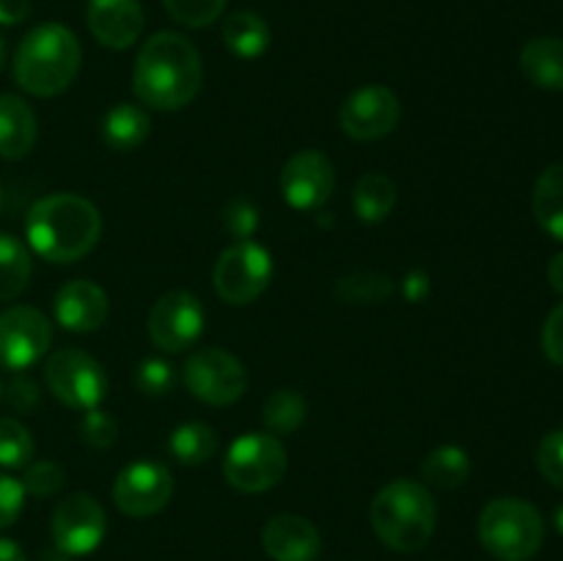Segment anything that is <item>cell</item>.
Wrapping results in <instances>:
<instances>
[{"mask_svg": "<svg viewBox=\"0 0 563 561\" xmlns=\"http://www.w3.org/2000/svg\"><path fill=\"white\" fill-rule=\"evenodd\" d=\"M262 544L273 561H317L322 534L302 515H275L264 526Z\"/></svg>", "mask_w": 563, "mask_h": 561, "instance_id": "18", "label": "cell"}, {"mask_svg": "<svg viewBox=\"0 0 563 561\" xmlns=\"http://www.w3.org/2000/svg\"><path fill=\"white\" fill-rule=\"evenodd\" d=\"M542 346L550 363L563 369V302L548 314V322L542 328Z\"/></svg>", "mask_w": 563, "mask_h": 561, "instance_id": "39", "label": "cell"}, {"mask_svg": "<svg viewBox=\"0 0 563 561\" xmlns=\"http://www.w3.org/2000/svg\"><path fill=\"white\" fill-rule=\"evenodd\" d=\"M396 207V182L383 170H368L352 187V209L363 223H383Z\"/></svg>", "mask_w": 563, "mask_h": 561, "instance_id": "23", "label": "cell"}, {"mask_svg": "<svg viewBox=\"0 0 563 561\" xmlns=\"http://www.w3.org/2000/svg\"><path fill=\"white\" fill-rule=\"evenodd\" d=\"M148 132H152V119L141 105L119 102L102 119V138L113 152H132L143 146Z\"/></svg>", "mask_w": 563, "mask_h": 561, "instance_id": "22", "label": "cell"}, {"mask_svg": "<svg viewBox=\"0 0 563 561\" xmlns=\"http://www.w3.org/2000/svg\"><path fill=\"white\" fill-rule=\"evenodd\" d=\"M0 561H27V556L14 539H0Z\"/></svg>", "mask_w": 563, "mask_h": 561, "instance_id": "43", "label": "cell"}, {"mask_svg": "<svg viewBox=\"0 0 563 561\" xmlns=\"http://www.w3.org/2000/svg\"><path fill=\"white\" fill-rule=\"evenodd\" d=\"M421 476L427 479L429 487L456 490L471 476V454L462 446L445 443L429 451L421 462Z\"/></svg>", "mask_w": 563, "mask_h": 561, "instance_id": "25", "label": "cell"}, {"mask_svg": "<svg viewBox=\"0 0 563 561\" xmlns=\"http://www.w3.org/2000/svg\"><path fill=\"white\" fill-rule=\"evenodd\" d=\"M478 542L498 561H531L544 542V520L522 498H495L478 515Z\"/></svg>", "mask_w": 563, "mask_h": 561, "instance_id": "5", "label": "cell"}, {"mask_svg": "<svg viewBox=\"0 0 563 561\" xmlns=\"http://www.w3.org/2000/svg\"><path fill=\"white\" fill-rule=\"evenodd\" d=\"M53 311L64 330H71V333H93V330L102 328L110 317L108 292L86 278L66 280V284L55 292Z\"/></svg>", "mask_w": 563, "mask_h": 561, "instance_id": "16", "label": "cell"}, {"mask_svg": "<svg viewBox=\"0 0 563 561\" xmlns=\"http://www.w3.org/2000/svg\"><path fill=\"white\" fill-rule=\"evenodd\" d=\"M64 484H66L64 468H60L58 462H49V460L31 462L25 471V479H22L25 493L38 495V498H49V495L58 493Z\"/></svg>", "mask_w": 563, "mask_h": 561, "instance_id": "34", "label": "cell"}, {"mask_svg": "<svg viewBox=\"0 0 563 561\" xmlns=\"http://www.w3.org/2000/svg\"><path fill=\"white\" fill-rule=\"evenodd\" d=\"M539 473L548 479L553 487L563 490V429H553L542 438L537 449Z\"/></svg>", "mask_w": 563, "mask_h": 561, "instance_id": "35", "label": "cell"}, {"mask_svg": "<svg viewBox=\"0 0 563 561\" xmlns=\"http://www.w3.org/2000/svg\"><path fill=\"white\" fill-rule=\"evenodd\" d=\"M203 324V306L196 295L185 289L165 292L157 297L146 319L148 339L163 352H185L201 339Z\"/></svg>", "mask_w": 563, "mask_h": 561, "instance_id": "11", "label": "cell"}, {"mask_svg": "<svg viewBox=\"0 0 563 561\" xmlns=\"http://www.w3.org/2000/svg\"><path fill=\"white\" fill-rule=\"evenodd\" d=\"M163 6L185 28H209L225 11V0H163Z\"/></svg>", "mask_w": 563, "mask_h": 561, "instance_id": "31", "label": "cell"}, {"mask_svg": "<svg viewBox=\"0 0 563 561\" xmlns=\"http://www.w3.org/2000/svg\"><path fill=\"white\" fill-rule=\"evenodd\" d=\"M53 542L64 556H88L102 544L108 517L99 501L88 493L66 495L53 512Z\"/></svg>", "mask_w": 563, "mask_h": 561, "instance_id": "12", "label": "cell"}, {"mask_svg": "<svg viewBox=\"0 0 563 561\" xmlns=\"http://www.w3.org/2000/svg\"><path fill=\"white\" fill-rule=\"evenodd\" d=\"M82 47L75 33L60 22H42L22 36L14 53V80L25 94L49 99L77 80Z\"/></svg>", "mask_w": 563, "mask_h": 561, "instance_id": "3", "label": "cell"}, {"mask_svg": "<svg viewBox=\"0 0 563 561\" xmlns=\"http://www.w3.org/2000/svg\"><path fill=\"white\" fill-rule=\"evenodd\" d=\"M548 278H550V286H553V289L559 292V295H563V251L555 253V256L550 258Z\"/></svg>", "mask_w": 563, "mask_h": 561, "instance_id": "42", "label": "cell"}, {"mask_svg": "<svg viewBox=\"0 0 563 561\" xmlns=\"http://www.w3.org/2000/svg\"><path fill=\"white\" fill-rule=\"evenodd\" d=\"M5 58H9V50H5V38L0 36V72H3V66H5Z\"/></svg>", "mask_w": 563, "mask_h": 561, "instance_id": "45", "label": "cell"}, {"mask_svg": "<svg viewBox=\"0 0 563 561\" xmlns=\"http://www.w3.org/2000/svg\"><path fill=\"white\" fill-rule=\"evenodd\" d=\"M31 14V0H0V25H20Z\"/></svg>", "mask_w": 563, "mask_h": 561, "instance_id": "41", "label": "cell"}, {"mask_svg": "<svg viewBox=\"0 0 563 561\" xmlns=\"http://www.w3.org/2000/svg\"><path fill=\"white\" fill-rule=\"evenodd\" d=\"M308 402L300 391L280 388L273 391L264 402V427L273 435H295L306 424Z\"/></svg>", "mask_w": 563, "mask_h": 561, "instance_id": "28", "label": "cell"}, {"mask_svg": "<svg viewBox=\"0 0 563 561\" xmlns=\"http://www.w3.org/2000/svg\"><path fill=\"white\" fill-rule=\"evenodd\" d=\"M368 517L379 542L396 553H416L427 548L438 528V504L427 484L394 479L374 495Z\"/></svg>", "mask_w": 563, "mask_h": 561, "instance_id": "4", "label": "cell"}, {"mask_svg": "<svg viewBox=\"0 0 563 561\" xmlns=\"http://www.w3.org/2000/svg\"><path fill=\"white\" fill-rule=\"evenodd\" d=\"M533 215L550 237L563 242V160L539 174L533 187Z\"/></svg>", "mask_w": 563, "mask_h": 561, "instance_id": "24", "label": "cell"}, {"mask_svg": "<svg viewBox=\"0 0 563 561\" xmlns=\"http://www.w3.org/2000/svg\"><path fill=\"white\" fill-rule=\"evenodd\" d=\"M86 20L91 36L108 50L132 47L146 22L137 0H88Z\"/></svg>", "mask_w": 563, "mask_h": 561, "instance_id": "17", "label": "cell"}, {"mask_svg": "<svg viewBox=\"0 0 563 561\" xmlns=\"http://www.w3.org/2000/svg\"><path fill=\"white\" fill-rule=\"evenodd\" d=\"M3 399L9 402V407L22 416H31L38 405H42V391L33 383L31 377H14L3 388Z\"/></svg>", "mask_w": 563, "mask_h": 561, "instance_id": "37", "label": "cell"}, {"mask_svg": "<svg viewBox=\"0 0 563 561\" xmlns=\"http://www.w3.org/2000/svg\"><path fill=\"white\" fill-rule=\"evenodd\" d=\"M223 42L231 55L242 61L262 58L273 42L267 20L258 16L256 11H234L223 20Z\"/></svg>", "mask_w": 563, "mask_h": 561, "instance_id": "21", "label": "cell"}, {"mask_svg": "<svg viewBox=\"0 0 563 561\" xmlns=\"http://www.w3.org/2000/svg\"><path fill=\"white\" fill-rule=\"evenodd\" d=\"M22 506H25L22 482L0 473V528H9L11 522H16V517L22 515Z\"/></svg>", "mask_w": 563, "mask_h": 561, "instance_id": "38", "label": "cell"}, {"mask_svg": "<svg viewBox=\"0 0 563 561\" xmlns=\"http://www.w3.org/2000/svg\"><path fill=\"white\" fill-rule=\"evenodd\" d=\"M520 69L528 82L544 91H563V38L537 36L522 47Z\"/></svg>", "mask_w": 563, "mask_h": 561, "instance_id": "20", "label": "cell"}, {"mask_svg": "<svg viewBox=\"0 0 563 561\" xmlns=\"http://www.w3.org/2000/svg\"><path fill=\"white\" fill-rule=\"evenodd\" d=\"M394 295V280L383 273H355L335 284V297L350 306H374Z\"/></svg>", "mask_w": 563, "mask_h": 561, "instance_id": "29", "label": "cell"}, {"mask_svg": "<svg viewBox=\"0 0 563 561\" xmlns=\"http://www.w3.org/2000/svg\"><path fill=\"white\" fill-rule=\"evenodd\" d=\"M33 273L31 251L14 234H0V302H9L27 289Z\"/></svg>", "mask_w": 563, "mask_h": 561, "instance_id": "26", "label": "cell"}, {"mask_svg": "<svg viewBox=\"0 0 563 561\" xmlns=\"http://www.w3.org/2000/svg\"><path fill=\"white\" fill-rule=\"evenodd\" d=\"M77 432H80V440L91 449H110L119 438V424L102 407H93V410L82 413L80 424H77Z\"/></svg>", "mask_w": 563, "mask_h": 561, "instance_id": "32", "label": "cell"}, {"mask_svg": "<svg viewBox=\"0 0 563 561\" xmlns=\"http://www.w3.org/2000/svg\"><path fill=\"white\" fill-rule=\"evenodd\" d=\"M168 449L176 462L187 468L203 465L214 457L218 451V432L203 421H187L170 432Z\"/></svg>", "mask_w": 563, "mask_h": 561, "instance_id": "27", "label": "cell"}, {"mask_svg": "<svg viewBox=\"0 0 563 561\" xmlns=\"http://www.w3.org/2000/svg\"><path fill=\"white\" fill-rule=\"evenodd\" d=\"M25 237L31 251L47 262L75 264L97 248L102 215L97 204L77 193H49L27 212Z\"/></svg>", "mask_w": 563, "mask_h": 561, "instance_id": "2", "label": "cell"}, {"mask_svg": "<svg viewBox=\"0 0 563 561\" xmlns=\"http://www.w3.org/2000/svg\"><path fill=\"white\" fill-rule=\"evenodd\" d=\"M176 383L174 366L163 358H146V361L137 363L135 372V385L141 394L146 396H165Z\"/></svg>", "mask_w": 563, "mask_h": 561, "instance_id": "33", "label": "cell"}, {"mask_svg": "<svg viewBox=\"0 0 563 561\" xmlns=\"http://www.w3.org/2000/svg\"><path fill=\"white\" fill-rule=\"evenodd\" d=\"M273 256L253 240H236L214 262V292L229 306H251L267 292L273 280Z\"/></svg>", "mask_w": 563, "mask_h": 561, "instance_id": "7", "label": "cell"}, {"mask_svg": "<svg viewBox=\"0 0 563 561\" xmlns=\"http://www.w3.org/2000/svg\"><path fill=\"white\" fill-rule=\"evenodd\" d=\"M286 446L273 432H245L223 457V476L240 493H267L286 476Z\"/></svg>", "mask_w": 563, "mask_h": 561, "instance_id": "6", "label": "cell"}, {"mask_svg": "<svg viewBox=\"0 0 563 561\" xmlns=\"http://www.w3.org/2000/svg\"><path fill=\"white\" fill-rule=\"evenodd\" d=\"M33 451L36 446L25 424L16 418H0V468H27L33 462Z\"/></svg>", "mask_w": 563, "mask_h": 561, "instance_id": "30", "label": "cell"}, {"mask_svg": "<svg viewBox=\"0 0 563 561\" xmlns=\"http://www.w3.org/2000/svg\"><path fill=\"white\" fill-rule=\"evenodd\" d=\"M553 522H555V528H559V534L563 537V504L553 512Z\"/></svg>", "mask_w": 563, "mask_h": 561, "instance_id": "44", "label": "cell"}, {"mask_svg": "<svg viewBox=\"0 0 563 561\" xmlns=\"http://www.w3.org/2000/svg\"><path fill=\"white\" fill-rule=\"evenodd\" d=\"M38 121L31 105L16 94H0V157L22 160L33 152Z\"/></svg>", "mask_w": 563, "mask_h": 561, "instance_id": "19", "label": "cell"}, {"mask_svg": "<svg viewBox=\"0 0 563 561\" xmlns=\"http://www.w3.org/2000/svg\"><path fill=\"white\" fill-rule=\"evenodd\" d=\"M0 209H3V185H0Z\"/></svg>", "mask_w": 563, "mask_h": 561, "instance_id": "46", "label": "cell"}, {"mask_svg": "<svg viewBox=\"0 0 563 561\" xmlns=\"http://www.w3.org/2000/svg\"><path fill=\"white\" fill-rule=\"evenodd\" d=\"M181 380L198 402L212 407L234 405L247 391L245 363L220 346H203L192 352L181 369Z\"/></svg>", "mask_w": 563, "mask_h": 561, "instance_id": "9", "label": "cell"}, {"mask_svg": "<svg viewBox=\"0 0 563 561\" xmlns=\"http://www.w3.org/2000/svg\"><path fill=\"white\" fill-rule=\"evenodd\" d=\"M401 119L399 97L388 86H363L341 105V130L352 141H379L390 135Z\"/></svg>", "mask_w": 563, "mask_h": 561, "instance_id": "15", "label": "cell"}, {"mask_svg": "<svg viewBox=\"0 0 563 561\" xmlns=\"http://www.w3.org/2000/svg\"><path fill=\"white\" fill-rule=\"evenodd\" d=\"M401 292L410 302L427 300V295L432 292V284H429V275L423 270H412V273L405 275V284H401Z\"/></svg>", "mask_w": 563, "mask_h": 561, "instance_id": "40", "label": "cell"}, {"mask_svg": "<svg viewBox=\"0 0 563 561\" xmlns=\"http://www.w3.org/2000/svg\"><path fill=\"white\" fill-rule=\"evenodd\" d=\"M174 498V476L163 462L137 460L115 476L113 501L121 515L152 517Z\"/></svg>", "mask_w": 563, "mask_h": 561, "instance_id": "13", "label": "cell"}, {"mask_svg": "<svg viewBox=\"0 0 563 561\" xmlns=\"http://www.w3.org/2000/svg\"><path fill=\"white\" fill-rule=\"evenodd\" d=\"M223 220L231 237H236V240H251L253 231L258 229V209L247 198H236V201L229 204Z\"/></svg>", "mask_w": 563, "mask_h": 561, "instance_id": "36", "label": "cell"}, {"mask_svg": "<svg viewBox=\"0 0 563 561\" xmlns=\"http://www.w3.org/2000/svg\"><path fill=\"white\" fill-rule=\"evenodd\" d=\"M335 190V168L328 154L302 148L280 170V193L297 212H319Z\"/></svg>", "mask_w": 563, "mask_h": 561, "instance_id": "14", "label": "cell"}, {"mask_svg": "<svg viewBox=\"0 0 563 561\" xmlns=\"http://www.w3.org/2000/svg\"><path fill=\"white\" fill-rule=\"evenodd\" d=\"M53 346V324L33 306H11L0 314V366L25 372Z\"/></svg>", "mask_w": 563, "mask_h": 561, "instance_id": "10", "label": "cell"}, {"mask_svg": "<svg viewBox=\"0 0 563 561\" xmlns=\"http://www.w3.org/2000/svg\"><path fill=\"white\" fill-rule=\"evenodd\" d=\"M203 82L198 47L176 31H159L143 42L132 66V91L154 110H181L196 99Z\"/></svg>", "mask_w": 563, "mask_h": 561, "instance_id": "1", "label": "cell"}, {"mask_svg": "<svg viewBox=\"0 0 563 561\" xmlns=\"http://www.w3.org/2000/svg\"><path fill=\"white\" fill-rule=\"evenodd\" d=\"M0 399H3V380H0Z\"/></svg>", "mask_w": 563, "mask_h": 561, "instance_id": "47", "label": "cell"}, {"mask_svg": "<svg viewBox=\"0 0 563 561\" xmlns=\"http://www.w3.org/2000/svg\"><path fill=\"white\" fill-rule=\"evenodd\" d=\"M44 383H47L49 394L60 402V405L71 407V410H93L108 396V374L104 366L88 352L66 346V350L53 352L44 363Z\"/></svg>", "mask_w": 563, "mask_h": 561, "instance_id": "8", "label": "cell"}]
</instances>
